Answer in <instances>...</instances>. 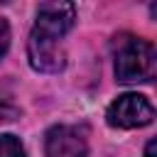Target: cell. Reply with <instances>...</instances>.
I'll list each match as a JSON object with an SVG mask.
<instances>
[{
	"label": "cell",
	"mask_w": 157,
	"mask_h": 157,
	"mask_svg": "<svg viewBox=\"0 0 157 157\" xmlns=\"http://www.w3.org/2000/svg\"><path fill=\"white\" fill-rule=\"evenodd\" d=\"M157 71V52L147 39L115 37V76L123 83H147Z\"/></svg>",
	"instance_id": "1"
},
{
	"label": "cell",
	"mask_w": 157,
	"mask_h": 157,
	"mask_svg": "<svg viewBox=\"0 0 157 157\" xmlns=\"http://www.w3.org/2000/svg\"><path fill=\"white\" fill-rule=\"evenodd\" d=\"M155 118V108L152 103L140 96V93H123L118 96L108 110H105V120L108 125L113 128H123V130H130V128H145L150 125Z\"/></svg>",
	"instance_id": "2"
},
{
	"label": "cell",
	"mask_w": 157,
	"mask_h": 157,
	"mask_svg": "<svg viewBox=\"0 0 157 157\" xmlns=\"http://www.w3.org/2000/svg\"><path fill=\"white\" fill-rule=\"evenodd\" d=\"M27 59L32 69L44 71V74H59L66 64V54L59 47V39H52L37 29H32L27 39Z\"/></svg>",
	"instance_id": "3"
},
{
	"label": "cell",
	"mask_w": 157,
	"mask_h": 157,
	"mask_svg": "<svg viewBox=\"0 0 157 157\" xmlns=\"http://www.w3.org/2000/svg\"><path fill=\"white\" fill-rule=\"evenodd\" d=\"M88 142L83 128L54 125L44 137V157H86Z\"/></svg>",
	"instance_id": "4"
},
{
	"label": "cell",
	"mask_w": 157,
	"mask_h": 157,
	"mask_svg": "<svg viewBox=\"0 0 157 157\" xmlns=\"http://www.w3.org/2000/svg\"><path fill=\"white\" fill-rule=\"evenodd\" d=\"M76 20V10L71 2H42L37 10V22L34 29L52 37V39H61Z\"/></svg>",
	"instance_id": "5"
},
{
	"label": "cell",
	"mask_w": 157,
	"mask_h": 157,
	"mask_svg": "<svg viewBox=\"0 0 157 157\" xmlns=\"http://www.w3.org/2000/svg\"><path fill=\"white\" fill-rule=\"evenodd\" d=\"M0 157H27V155L15 135H0Z\"/></svg>",
	"instance_id": "6"
},
{
	"label": "cell",
	"mask_w": 157,
	"mask_h": 157,
	"mask_svg": "<svg viewBox=\"0 0 157 157\" xmlns=\"http://www.w3.org/2000/svg\"><path fill=\"white\" fill-rule=\"evenodd\" d=\"M7 47H10V27H7V22L0 17V59L5 56Z\"/></svg>",
	"instance_id": "7"
},
{
	"label": "cell",
	"mask_w": 157,
	"mask_h": 157,
	"mask_svg": "<svg viewBox=\"0 0 157 157\" xmlns=\"http://www.w3.org/2000/svg\"><path fill=\"white\" fill-rule=\"evenodd\" d=\"M145 157H155V140L147 142V150H145Z\"/></svg>",
	"instance_id": "8"
}]
</instances>
